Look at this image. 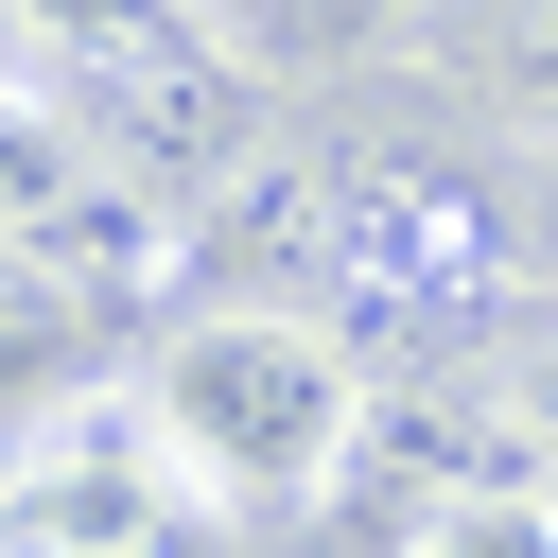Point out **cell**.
<instances>
[{
    "label": "cell",
    "mask_w": 558,
    "mask_h": 558,
    "mask_svg": "<svg viewBox=\"0 0 558 558\" xmlns=\"http://www.w3.org/2000/svg\"><path fill=\"white\" fill-rule=\"evenodd\" d=\"M0 87H35V0H0Z\"/></svg>",
    "instance_id": "30bf717a"
},
{
    "label": "cell",
    "mask_w": 558,
    "mask_h": 558,
    "mask_svg": "<svg viewBox=\"0 0 558 558\" xmlns=\"http://www.w3.org/2000/svg\"><path fill=\"white\" fill-rule=\"evenodd\" d=\"M523 262L558 279V157H541V192H523Z\"/></svg>",
    "instance_id": "ba28073f"
},
{
    "label": "cell",
    "mask_w": 558,
    "mask_h": 558,
    "mask_svg": "<svg viewBox=\"0 0 558 558\" xmlns=\"http://www.w3.org/2000/svg\"><path fill=\"white\" fill-rule=\"evenodd\" d=\"M192 17H209V35H227V52H244V35H279V17H296V0H192Z\"/></svg>",
    "instance_id": "9c48e42d"
},
{
    "label": "cell",
    "mask_w": 558,
    "mask_h": 558,
    "mask_svg": "<svg viewBox=\"0 0 558 558\" xmlns=\"http://www.w3.org/2000/svg\"><path fill=\"white\" fill-rule=\"evenodd\" d=\"M366 401H384V366H366L331 314H244V296H192V314L122 366L140 453H157L209 523L314 506V488L366 453Z\"/></svg>",
    "instance_id": "6da1fadb"
},
{
    "label": "cell",
    "mask_w": 558,
    "mask_h": 558,
    "mask_svg": "<svg viewBox=\"0 0 558 558\" xmlns=\"http://www.w3.org/2000/svg\"><path fill=\"white\" fill-rule=\"evenodd\" d=\"M401 558H558V488H436Z\"/></svg>",
    "instance_id": "5b68a950"
},
{
    "label": "cell",
    "mask_w": 558,
    "mask_h": 558,
    "mask_svg": "<svg viewBox=\"0 0 558 558\" xmlns=\"http://www.w3.org/2000/svg\"><path fill=\"white\" fill-rule=\"evenodd\" d=\"M87 401H105V296L0 244V471H17V453H52Z\"/></svg>",
    "instance_id": "277c9868"
},
{
    "label": "cell",
    "mask_w": 558,
    "mask_h": 558,
    "mask_svg": "<svg viewBox=\"0 0 558 558\" xmlns=\"http://www.w3.org/2000/svg\"><path fill=\"white\" fill-rule=\"evenodd\" d=\"M488 87H506L523 122H558V0H506V17H488Z\"/></svg>",
    "instance_id": "8992f818"
},
{
    "label": "cell",
    "mask_w": 558,
    "mask_h": 558,
    "mask_svg": "<svg viewBox=\"0 0 558 558\" xmlns=\"http://www.w3.org/2000/svg\"><path fill=\"white\" fill-rule=\"evenodd\" d=\"M506 418H523V436H558V349H523V366H506Z\"/></svg>",
    "instance_id": "52a82bcc"
},
{
    "label": "cell",
    "mask_w": 558,
    "mask_h": 558,
    "mask_svg": "<svg viewBox=\"0 0 558 558\" xmlns=\"http://www.w3.org/2000/svg\"><path fill=\"white\" fill-rule=\"evenodd\" d=\"M349 227H366V157L262 140L244 174H209L174 209V279L192 296H244V314H296V296H349Z\"/></svg>",
    "instance_id": "7a4b0ae2"
},
{
    "label": "cell",
    "mask_w": 558,
    "mask_h": 558,
    "mask_svg": "<svg viewBox=\"0 0 558 558\" xmlns=\"http://www.w3.org/2000/svg\"><path fill=\"white\" fill-rule=\"evenodd\" d=\"M0 558H209V506L140 453V418H70L0 471Z\"/></svg>",
    "instance_id": "3957f363"
}]
</instances>
